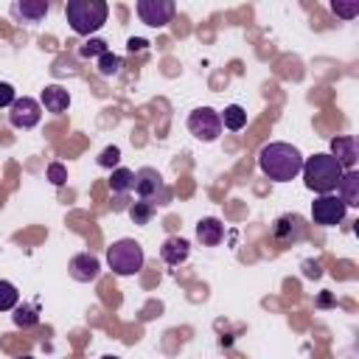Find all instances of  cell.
Here are the masks:
<instances>
[{
  "label": "cell",
  "instance_id": "8992f818",
  "mask_svg": "<svg viewBox=\"0 0 359 359\" xmlns=\"http://www.w3.org/2000/svg\"><path fill=\"white\" fill-rule=\"evenodd\" d=\"M345 210H348L345 202L339 196H334V194H323V196H317L311 202V219H314V224H323V227L339 224L345 219Z\"/></svg>",
  "mask_w": 359,
  "mask_h": 359
},
{
  "label": "cell",
  "instance_id": "cb8c5ba5",
  "mask_svg": "<svg viewBox=\"0 0 359 359\" xmlns=\"http://www.w3.org/2000/svg\"><path fill=\"white\" fill-rule=\"evenodd\" d=\"M331 11L342 20H353L359 14V0H351V3H342V0H331Z\"/></svg>",
  "mask_w": 359,
  "mask_h": 359
},
{
  "label": "cell",
  "instance_id": "30bf717a",
  "mask_svg": "<svg viewBox=\"0 0 359 359\" xmlns=\"http://www.w3.org/2000/svg\"><path fill=\"white\" fill-rule=\"evenodd\" d=\"M328 154L342 165V171H351V168L356 165V157H359V151H356V137H353V135L334 137V140H331V151H328Z\"/></svg>",
  "mask_w": 359,
  "mask_h": 359
},
{
  "label": "cell",
  "instance_id": "d4e9b609",
  "mask_svg": "<svg viewBox=\"0 0 359 359\" xmlns=\"http://www.w3.org/2000/svg\"><path fill=\"white\" fill-rule=\"evenodd\" d=\"M107 50H109V48H107L104 39H87V42L79 48V56L90 59V56H101V53H107Z\"/></svg>",
  "mask_w": 359,
  "mask_h": 359
},
{
  "label": "cell",
  "instance_id": "83f0119b",
  "mask_svg": "<svg viewBox=\"0 0 359 359\" xmlns=\"http://www.w3.org/2000/svg\"><path fill=\"white\" fill-rule=\"evenodd\" d=\"M14 101H17L14 87H11L8 81H0V109H3V107H11Z\"/></svg>",
  "mask_w": 359,
  "mask_h": 359
},
{
  "label": "cell",
  "instance_id": "7402d4cb",
  "mask_svg": "<svg viewBox=\"0 0 359 359\" xmlns=\"http://www.w3.org/2000/svg\"><path fill=\"white\" fill-rule=\"evenodd\" d=\"M17 300H20L17 286L8 283V280H0V311H11V309H17Z\"/></svg>",
  "mask_w": 359,
  "mask_h": 359
},
{
  "label": "cell",
  "instance_id": "2e32d148",
  "mask_svg": "<svg viewBox=\"0 0 359 359\" xmlns=\"http://www.w3.org/2000/svg\"><path fill=\"white\" fill-rule=\"evenodd\" d=\"M337 188H339V199L345 202V208H356L359 205V171L356 168L345 171Z\"/></svg>",
  "mask_w": 359,
  "mask_h": 359
},
{
  "label": "cell",
  "instance_id": "7c38bea8",
  "mask_svg": "<svg viewBox=\"0 0 359 359\" xmlns=\"http://www.w3.org/2000/svg\"><path fill=\"white\" fill-rule=\"evenodd\" d=\"M135 191H137V196L140 199H151V196H157L160 191H163V180H160V174L154 171V168H140L137 174H135Z\"/></svg>",
  "mask_w": 359,
  "mask_h": 359
},
{
  "label": "cell",
  "instance_id": "603a6c76",
  "mask_svg": "<svg viewBox=\"0 0 359 359\" xmlns=\"http://www.w3.org/2000/svg\"><path fill=\"white\" fill-rule=\"evenodd\" d=\"M129 216H132L135 224H146V222L154 216V205L146 202V199H140V202H135V205L129 208Z\"/></svg>",
  "mask_w": 359,
  "mask_h": 359
},
{
  "label": "cell",
  "instance_id": "7a4b0ae2",
  "mask_svg": "<svg viewBox=\"0 0 359 359\" xmlns=\"http://www.w3.org/2000/svg\"><path fill=\"white\" fill-rule=\"evenodd\" d=\"M303 180H306V188L309 191H314V194H331L337 185H339V180H342V165L331 157V154H314V157H309V160H303Z\"/></svg>",
  "mask_w": 359,
  "mask_h": 359
},
{
  "label": "cell",
  "instance_id": "ac0fdd59",
  "mask_svg": "<svg viewBox=\"0 0 359 359\" xmlns=\"http://www.w3.org/2000/svg\"><path fill=\"white\" fill-rule=\"evenodd\" d=\"M219 118H222V126L238 132V129H244V123H247V109L238 107V104H230V107H224V112H222Z\"/></svg>",
  "mask_w": 359,
  "mask_h": 359
},
{
  "label": "cell",
  "instance_id": "5bb4252c",
  "mask_svg": "<svg viewBox=\"0 0 359 359\" xmlns=\"http://www.w3.org/2000/svg\"><path fill=\"white\" fill-rule=\"evenodd\" d=\"M188 252H191V244H188L185 238H180V236L165 238V241H163V247H160V258H163L165 264H171V266L182 264V261L188 258Z\"/></svg>",
  "mask_w": 359,
  "mask_h": 359
},
{
  "label": "cell",
  "instance_id": "4316f807",
  "mask_svg": "<svg viewBox=\"0 0 359 359\" xmlns=\"http://www.w3.org/2000/svg\"><path fill=\"white\" fill-rule=\"evenodd\" d=\"M48 180H50L53 185H65V182H67V168H65L62 163H50V165H48Z\"/></svg>",
  "mask_w": 359,
  "mask_h": 359
},
{
  "label": "cell",
  "instance_id": "277c9868",
  "mask_svg": "<svg viewBox=\"0 0 359 359\" xmlns=\"http://www.w3.org/2000/svg\"><path fill=\"white\" fill-rule=\"evenodd\" d=\"M107 264L115 275H135L143 269V247L135 238H118L107 250Z\"/></svg>",
  "mask_w": 359,
  "mask_h": 359
},
{
  "label": "cell",
  "instance_id": "9c48e42d",
  "mask_svg": "<svg viewBox=\"0 0 359 359\" xmlns=\"http://www.w3.org/2000/svg\"><path fill=\"white\" fill-rule=\"evenodd\" d=\"M48 8H50L48 0H14L8 11L17 22H39V20H45Z\"/></svg>",
  "mask_w": 359,
  "mask_h": 359
},
{
  "label": "cell",
  "instance_id": "f1b7e54d",
  "mask_svg": "<svg viewBox=\"0 0 359 359\" xmlns=\"http://www.w3.org/2000/svg\"><path fill=\"white\" fill-rule=\"evenodd\" d=\"M146 45H149V42H146V39H140V36H132V39L126 42V48H129L132 53H135V50H146Z\"/></svg>",
  "mask_w": 359,
  "mask_h": 359
},
{
  "label": "cell",
  "instance_id": "ba28073f",
  "mask_svg": "<svg viewBox=\"0 0 359 359\" xmlns=\"http://www.w3.org/2000/svg\"><path fill=\"white\" fill-rule=\"evenodd\" d=\"M39 104L34 101V98H28V95H22V98H17L14 104H11V112H8V121H11V126H17V129H31V126H36L39 123Z\"/></svg>",
  "mask_w": 359,
  "mask_h": 359
},
{
  "label": "cell",
  "instance_id": "52a82bcc",
  "mask_svg": "<svg viewBox=\"0 0 359 359\" xmlns=\"http://www.w3.org/2000/svg\"><path fill=\"white\" fill-rule=\"evenodd\" d=\"M135 8H137L140 22H146V25H151V28L168 25L171 17H174V11H177V6H174L171 0H137Z\"/></svg>",
  "mask_w": 359,
  "mask_h": 359
},
{
  "label": "cell",
  "instance_id": "d6986e66",
  "mask_svg": "<svg viewBox=\"0 0 359 359\" xmlns=\"http://www.w3.org/2000/svg\"><path fill=\"white\" fill-rule=\"evenodd\" d=\"M109 188L115 194H126L135 188V171L132 168H115L112 177H109Z\"/></svg>",
  "mask_w": 359,
  "mask_h": 359
},
{
  "label": "cell",
  "instance_id": "4dcf8cb0",
  "mask_svg": "<svg viewBox=\"0 0 359 359\" xmlns=\"http://www.w3.org/2000/svg\"><path fill=\"white\" fill-rule=\"evenodd\" d=\"M101 359H118V356H101Z\"/></svg>",
  "mask_w": 359,
  "mask_h": 359
},
{
  "label": "cell",
  "instance_id": "6da1fadb",
  "mask_svg": "<svg viewBox=\"0 0 359 359\" xmlns=\"http://www.w3.org/2000/svg\"><path fill=\"white\" fill-rule=\"evenodd\" d=\"M258 165L261 171L272 180V182H289L300 174L303 168V154L292 146V143H283V140H275V143H266L258 154Z\"/></svg>",
  "mask_w": 359,
  "mask_h": 359
},
{
  "label": "cell",
  "instance_id": "44dd1931",
  "mask_svg": "<svg viewBox=\"0 0 359 359\" xmlns=\"http://www.w3.org/2000/svg\"><path fill=\"white\" fill-rule=\"evenodd\" d=\"M14 323H17L20 328L36 325V323H39V309H36V306H17V309H14Z\"/></svg>",
  "mask_w": 359,
  "mask_h": 359
},
{
  "label": "cell",
  "instance_id": "9a60e30c",
  "mask_svg": "<svg viewBox=\"0 0 359 359\" xmlns=\"http://www.w3.org/2000/svg\"><path fill=\"white\" fill-rule=\"evenodd\" d=\"M42 107H45L48 112H53V115L65 112V109L70 107V95H67V90L59 87V84H48V87L42 90Z\"/></svg>",
  "mask_w": 359,
  "mask_h": 359
},
{
  "label": "cell",
  "instance_id": "8fae6325",
  "mask_svg": "<svg viewBox=\"0 0 359 359\" xmlns=\"http://www.w3.org/2000/svg\"><path fill=\"white\" fill-rule=\"evenodd\" d=\"M98 272H101V264H98L95 255H90V252H79V255L70 258V278H73V280H79V283H90V280L98 278Z\"/></svg>",
  "mask_w": 359,
  "mask_h": 359
},
{
  "label": "cell",
  "instance_id": "ffe728a7",
  "mask_svg": "<svg viewBox=\"0 0 359 359\" xmlns=\"http://www.w3.org/2000/svg\"><path fill=\"white\" fill-rule=\"evenodd\" d=\"M121 67H123V59H121L118 53L107 50V53L98 56V73H101V76H118Z\"/></svg>",
  "mask_w": 359,
  "mask_h": 359
},
{
  "label": "cell",
  "instance_id": "3957f363",
  "mask_svg": "<svg viewBox=\"0 0 359 359\" xmlns=\"http://www.w3.org/2000/svg\"><path fill=\"white\" fill-rule=\"evenodd\" d=\"M65 17L70 22V28L81 36L95 34L107 17H109V6L104 0H67L65 3Z\"/></svg>",
  "mask_w": 359,
  "mask_h": 359
},
{
  "label": "cell",
  "instance_id": "f546056e",
  "mask_svg": "<svg viewBox=\"0 0 359 359\" xmlns=\"http://www.w3.org/2000/svg\"><path fill=\"white\" fill-rule=\"evenodd\" d=\"M14 359H34V356H28V353H22V356H14Z\"/></svg>",
  "mask_w": 359,
  "mask_h": 359
},
{
  "label": "cell",
  "instance_id": "e0dca14e",
  "mask_svg": "<svg viewBox=\"0 0 359 359\" xmlns=\"http://www.w3.org/2000/svg\"><path fill=\"white\" fill-rule=\"evenodd\" d=\"M196 238H199L205 247H216V244L224 238V224H222L219 219L208 216V219H202V222L196 224Z\"/></svg>",
  "mask_w": 359,
  "mask_h": 359
},
{
  "label": "cell",
  "instance_id": "484cf974",
  "mask_svg": "<svg viewBox=\"0 0 359 359\" xmlns=\"http://www.w3.org/2000/svg\"><path fill=\"white\" fill-rule=\"evenodd\" d=\"M118 160H121V149H118V146H107V149L98 154V165H104V168L118 165Z\"/></svg>",
  "mask_w": 359,
  "mask_h": 359
},
{
  "label": "cell",
  "instance_id": "4fadbf2b",
  "mask_svg": "<svg viewBox=\"0 0 359 359\" xmlns=\"http://www.w3.org/2000/svg\"><path fill=\"white\" fill-rule=\"evenodd\" d=\"M272 233H275V238L280 244H292V241H297L303 236V222H300V216H280L275 222Z\"/></svg>",
  "mask_w": 359,
  "mask_h": 359
},
{
  "label": "cell",
  "instance_id": "5b68a950",
  "mask_svg": "<svg viewBox=\"0 0 359 359\" xmlns=\"http://www.w3.org/2000/svg\"><path fill=\"white\" fill-rule=\"evenodd\" d=\"M188 132H191L194 137L205 140V143L216 140L219 132H222V118H219V112L210 109V107H196V109L188 115Z\"/></svg>",
  "mask_w": 359,
  "mask_h": 359
}]
</instances>
